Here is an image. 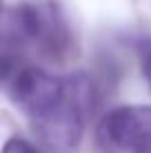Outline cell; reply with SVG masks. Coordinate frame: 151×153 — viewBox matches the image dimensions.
Segmentation results:
<instances>
[{
    "instance_id": "1",
    "label": "cell",
    "mask_w": 151,
    "mask_h": 153,
    "mask_svg": "<svg viewBox=\"0 0 151 153\" xmlns=\"http://www.w3.org/2000/svg\"><path fill=\"white\" fill-rule=\"evenodd\" d=\"M96 87L85 73H74L65 78V96L56 107L31 120L33 133L51 151H71L82 138L87 118L96 107Z\"/></svg>"
},
{
    "instance_id": "2",
    "label": "cell",
    "mask_w": 151,
    "mask_h": 153,
    "mask_svg": "<svg viewBox=\"0 0 151 153\" xmlns=\"http://www.w3.org/2000/svg\"><path fill=\"white\" fill-rule=\"evenodd\" d=\"M4 42L22 45L33 42L42 53L60 58L71 47V31L60 7L54 2H25L7 9L2 22Z\"/></svg>"
},
{
    "instance_id": "3",
    "label": "cell",
    "mask_w": 151,
    "mask_h": 153,
    "mask_svg": "<svg viewBox=\"0 0 151 153\" xmlns=\"http://www.w3.org/2000/svg\"><path fill=\"white\" fill-rule=\"evenodd\" d=\"M0 78L9 98L31 120L56 107L65 96V78H58L31 65H18V60L9 53L2 56Z\"/></svg>"
},
{
    "instance_id": "4",
    "label": "cell",
    "mask_w": 151,
    "mask_h": 153,
    "mask_svg": "<svg viewBox=\"0 0 151 153\" xmlns=\"http://www.w3.org/2000/svg\"><path fill=\"white\" fill-rule=\"evenodd\" d=\"M96 144L100 153H151V107L111 109L96 126Z\"/></svg>"
},
{
    "instance_id": "5",
    "label": "cell",
    "mask_w": 151,
    "mask_h": 153,
    "mask_svg": "<svg viewBox=\"0 0 151 153\" xmlns=\"http://www.w3.org/2000/svg\"><path fill=\"white\" fill-rule=\"evenodd\" d=\"M138 60H140V71L151 87V38H142L138 42Z\"/></svg>"
},
{
    "instance_id": "6",
    "label": "cell",
    "mask_w": 151,
    "mask_h": 153,
    "mask_svg": "<svg viewBox=\"0 0 151 153\" xmlns=\"http://www.w3.org/2000/svg\"><path fill=\"white\" fill-rule=\"evenodd\" d=\"M2 153H42V151L25 138H9L2 146Z\"/></svg>"
}]
</instances>
